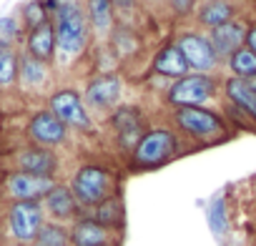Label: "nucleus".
I'll return each mask as SVG.
<instances>
[{"label": "nucleus", "instance_id": "1", "mask_svg": "<svg viewBox=\"0 0 256 246\" xmlns=\"http://www.w3.org/2000/svg\"><path fill=\"white\" fill-rule=\"evenodd\" d=\"M56 46L63 50V53H80L83 46H86V16L83 10L78 8V3H68V6H60L56 10Z\"/></svg>", "mask_w": 256, "mask_h": 246}, {"label": "nucleus", "instance_id": "2", "mask_svg": "<svg viewBox=\"0 0 256 246\" xmlns=\"http://www.w3.org/2000/svg\"><path fill=\"white\" fill-rule=\"evenodd\" d=\"M70 191L78 204L83 206H98L110 196V174L103 166H83L70 184Z\"/></svg>", "mask_w": 256, "mask_h": 246}, {"label": "nucleus", "instance_id": "3", "mask_svg": "<svg viewBox=\"0 0 256 246\" xmlns=\"http://www.w3.org/2000/svg\"><path fill=\"white\" fill-rule=\"evenodd\" d=\"M176 148H178V141H176V136L168 128L148 131L141 138V144L136 146V151H134V164L141 166V168L161 166L176 154Z\"/></svg>", "mask_w": 256, "mask_h": 246}, {"label": "nucleus", "instance_id": "4", "mask_svg": "<svg viewBox=\"0 0 256 246\" xmlns=\"http://www.w3.org/2000/svg\"><path fill=\"white\" fill-rule=\"evenodd\" d=\"M216 90V80L196 73V76H186L181 80H176L168 90V100L178 108H201V103H206Z\"/></svg>", "mask_w": 256, "mask_h": 246}, {"label": "nucleus", "instance_id": "5", "mask_svg": "<svg viewBox=\"0 0 256 246\" xmlns=\"http://www.w3.org/2000/svg\"><path fill=\"white\" fill-rule=\"evenodd\" d=\"M8 224H10V234L20 244H30V241L38 238V234L46 224L43 221V206L38 201H16L10 206Z\"/></svg>", "mask_w": 256, "mask_h": 246}, {"label": "nucleus", "instance_id": "6", "mask_svg": "<svg viewBox=\"0 0 256 246\" xmlns=\"http://www.w3.org/2000/svg\"><path fill=\"white\" fill-rule=\"evenodd\" d=\"M176 123H178L181 131H186L194 138H214L224 131L221 118L216 113L206 110V108H178Z\"/></svg>", "mask_w": 256, "mask_h": 246}, {"label": "nucleus", "instance_id": "7", "mask_svg": "<svg viewBox=\"0 0 256 246\" xmlns=\"http://www.w3.org/2000/svg\"><path fill=\"white\" fill-rule=\"evenodd\" d=\"M50 113L63 120L66 126H73V128H80V131H88L90 128V118L80 103V96L70 88H63L58 93L50 96Z\"/></svg>", "mask_w": 256, "mask_h": 246}, {"label": "nucleus", "instance_id": "8", "mask_svg": "<svg viewBox=\"0 0 256 246\" xmlns=\"http://www.w3.org/2000/svg\"><path fill=\"white\" fill-rule=\"evenodd\" d=\"M58 184L53 178H46V176H33V174H13L8 178V194L16 198V201H40L46 198Z\"/></svg>", "mask_w": 256, "mask_h": 246}, {"label": "nucleus", "instance_id": "9", "mask_svg": "<svg viewBox=\"0 0 256 246\" xmlns=\"http://www.w3.org/2000/svg\"><path fill=\"white\" fill-rule=\"evenodd\" d=\"M176 46L181 48L188 68L194 70H208L214 63H216V53H214V46L208 38L198 36V33H186L176 40Z\"/></svg>", "mask_w": 256, "mask_h": 246}, {"label": "nucleus", "instance_id": "10", "mask_svg": "<svg viewBox=\"0 0 256 246\" xmlns=\"http://www.w3.org/2000/svg\"><path fill=\"white\" fill-rule=\"evenodd\" d=\"M28 134L36 144L40 146H58L66 141V123L58 120L50 110H43V113H36L30 126H28Z\"/></svg>", "mask_w": 256, "mask_h": 246}, {"label": "nucleus", "instance_id": "11", "mask_svg": "<svg viewBox=\"0 0 256 246\" xmlns=\"http://www.w3.org/2000/svg\"><path fill=\"white\" fill-rule=\"evenodd\" d=\"M113 128L118 134V144L123 148H131V151H136V146L146 136L144 134V120H141L136 108H120L113 116Z\"/></svg>", "mask_w": 256, "mask_h": 246}, {"label": "nucleus", "instance_id": "12", "mask_svg": "<svg viewBox=\"0 0 256 246\" xmlns=\"http://www.w3.org/2000/svg\"><path fill=\"white\" fill-rule=\"evenodd\" d=\"M211 46L216 58H231L236 50H241V46L246 43V28L236 20H228L218 28L211 30Z\"/></svg>", "mask_w": 256, "mask_h": 246}, {"label": "nucleus", "instance_id": "13", "mask_svg": "<svg viewBox=\"0 0 256 246\" xmlns=\"http://www.w3.org/2000/svg\"><path fill=\"white\" fill-rule=\"evenodd\" d=\"M18 166L23 174H33V176H46V178H53L56 168H58V158L53 151L43 148V146H36V148H26L20 156H18Z\"/></svg>", "mask_w": 256, "mask_h": 246}, {"label": "nucleus", "instance_id": "14", "mask_svg": "<svg viewBox=\"0 0 256 246\" xmlns=\"http://www.w3.org/2000/svg\"><path fill=\"white\" fill-rule=\"evenodd\" d=\"M110 228L100 226L96 218H83L70 228L73 246H110Z\"/></svg>", "mask_w": 256, "mask_h": 246}, {"label": "nucleus", "instance_id": "15", "mask_svg": "<svg viewBox=\"0 0 256 246\" xmlns=\"http://www.w3.org/2000/svg\"><path fill=\"white\" fill-rule=\"evenodd\" d=\"M120 96V80L116 76H100L96 80L88 83V90H86V98L90 106L96 108H108L118 100Z\"/></svg>", "mask_w": 256, "mask_h": 246}, {"label": "nucleus", "instance_id": "16", "mask_svg": "<svg viewBox=\"0 0 256 246\" xmlns=\"http://www.w3.org/2000/svg\"><path fill=\"white\" fill-rule=\"evenodd\" d=\"M154 70L161 73V76H166V78H178V80H181V78H186V73H188L191 68H188V63H186L181 48L174 43V46H166V48L158 53V58L154 60Z\"/></svg>", "mask_w": 256, "mask_h": 246}, {"label": "nucleus", "instance_id": "17", "mask_svg": "<svg viewBox=\"0 0 256 246\" xmlns=\"http://www.w3.org/2000/svg\"><path fill=\"white\" fill-rule=\"evenodd\" d=\"M28 50H30V58L36 60H48L53 58V50H56V28L50 23H43L38 28L30 30L28 36Z\"/></svg>", "mask_w": 256, "mask_h": 246}, {"label": "nucleus", "instance_id": "18", "mask_svg": "<svg viewBox=\"0 0 256 246\" xmlns=\"http://www.w3.org/2000/svg\"><path fill=\"white\" fill-rule=\"evenodd\" d=\"M46 208H48V214L53 216V218H70L76 211H78V201H76V196H73V191L68 188V186H56L46 198Z\"/></svg>", "mask_w": 256, "mask_h": 246}, {"label": "nucleus", "instance_id": "19", "mask_svg": "<svg viewBox=\"0 0 256 246\" xmlns=\"http://www.w3.org/2000/svg\"><path fill=\"white\" fill-rule=\"evenodd\" d=\"M226 96H228L241 110H246L248 116L256 118V93L246 86L244 78H231V80H226Z\"/></svg>", "mask_w": 256, "mask_h": 246}, {"label": "nucleus", "instance_id": "20", "mask_svg": "<svg viewBox=\"0 0 256 246\" xmlns=\"http://www.w3.org/2000/svg\"><path fill=\"white\" fill-rule=\"evenodd\" d=\"M231 16H234V8H231L228 3H224V0H214V3H206V6L198 10V20H201L204 26H208L211 30L218 28V26H224V23H228Z\"/></svg>", "mask_w": 256, "mask_h": 246}, {"label": "nucleus", "instance_id": "21", "mask_svg": "<svg viewBox=\"0 0 256 246\" xmlns=\"http://www.w3.org/2000/svg\"><path fill=\"white\" fill-rule=\"evenodd\" d=\"M93 218L100 226H106V228H116L120 224V218H123V204H120V198L118 196H108L106 201H100L96 206Z\"/></svg>", "mask_w": 256, "mask_h": 246}, {"label": "nucleus", "instance_id": "22", "mask_svg": "<svg viewBox=\"0 0 256 246\" xmlns=\"http://www.w3.org/2000/svg\"><path fill=\"white\" fill-rule=\"evenodd\" d=\"M88 16L98 33H106L113 23V3L110 0H88Z\"/></svg>", "mask_w": 256, "mask_h": 246}, {"label": "nucleus", "instance_id": "23", "mask_svg": "<svg viewBox=\"0 0 256 246\" xmlns=\"http://www.w3.org/2000/svg\"><path fill=\"white\" fill-rule=\"evenodd\" d=\"M18 73H20V58L16 56L13 48H3L0 50V88L13 86Z\"/></svg>", "mask_w": 256, "mask_h": 246}, {"label": "nucleus", "instance_id": "24", "mask_svg": "<svg viewBox=\"0 0 256 246\" xmlns=\"http://www.w3.org/2000/svg\"><path fill=\"white\" fill-rule=\"evenodd\" d=\"M228 66L234 70V78H248L256 73V53L248 48H241L228 58Z\"/></svg>", "mask_w": 256, "mask_h": 246}, {"label": "nucleus", "instance_id": "25", "mask_svg": "<svg viewBox=\"0 0 256 246\" xmlns=\"http://www.w3.org/2000/svg\"><path fill=\"white\" fill-rule=\"evenodd\" d=\"M70 244V234L60 226V224H43L36 246H68Z\"/></svg>", "mask_w": 256, "mask_h": 246}, {"label": "nucleus", "instance_id": "26", "mask_svg": "<svg viewBox=\"0 0 256 246\" xmlns=\"http://www.w3.org/2000/svg\"><path fill=\"white\" fill-rule=\"evenodd\" d=\"M20 80H23V86H28V88H33V86H40L43 80H46V66H43V60H36V58H23L20 60Z\"/></svg>", "mask_w": 256, "mask_h": 246}, {"label": "nucleus", "instance_id": "27", "mask_svg": "<svg viewBox=\"0 0 256 246\" xmlns=\"http://www.w3.org/2000/svg\"><path fill=\"white\" fill-rule=\"evenodd\" d=\"M208 226L214 231V236H224L226 228H228V218H226V204L224 198H214L211 206H208Z\"/></svg>", "mask_w": 256, "mask_h": 246}, {"label": "nucleus", "instance_id": "28", "mask_svg": "<svg viewBox=\"0 0 256 246\" xmlns=\"http://www.w3.org/2000/svg\"><path fill=\"white\" fill-rule=\"evenodd\" d=\"M23 18H26V26L33 30V28H38V26H43V23H48L46 20V8H43V3H28L26 6V10H23Z\"/></svg>", "mask_w": 256, "mask_h": 246}, {"label": "nucleus", "instance_id": "29", "mask_svg": "<svg viewBox=\"0 0 256 246\" xmlns=\"http://www.w3.org/2000/svg\"><path fill=\"white\" fill-rule=\"evenodd\" d=\"M18 38V23L13 18H0V50L10 48Z\"/></svg>", "mask_w": 256, "mask_h": 246}, {"label": "nucleus", "instance_id": "30", "mask_svg": "<svg viewBox=\"0 0 256 246\" xmlns=\"http://www.w3.org/2000/svg\"><path fill=\"white\" fill-rule=\"evenodd\" d=\"M168 3H171L174 13L186 16V13H191V10H194V3H196V0H168Z\"/></svg>", "mask_w": 256, "mask_h": 246}, {"label": "nucleus", "instance_id": "31", "mask_svg": "<svg viewBox=\"0 0 256 246\" xmlns=\"http://www.w3.org/2000/svg\"><path fill=\"white\" fill-rule=\"evenodd\" d=\"M246 46H248V50L256 53V26L246 30Z\"/></svg>", "mask_w": 256, "mask_h": 246}, {"label": "nucleus", "instance_id": "32", "mask_svg": "<svg viewBox=\"0 0 256 246\" xmlns=\"http://www.w3.org/2000/svg\"><path fill=\"white\" fill-rule=\"evenodd\" d=\"M110 3H113L116 8H120V10H131L136 0H110Z\"/></svg>", "mask_w": 256, "mask_h": 246}, {"label": "nucleus", "instance_id": "33", "mask_svg": "<svg viewBox=\"0 0 256 246\" xmlns=\"http://www.w3.org/2000/svg\"><path fill=\"white\" fill-rule=\"evenodd\" d=\"M244 80H246V86L256 93V73H254V76H248V78H244Z\"/></svg>", "mask_w": 256, "mask_h": 246}]
</instances>
